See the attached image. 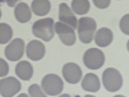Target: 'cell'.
<instances>
[{
  "mask_svg": "<svg viewBox=\"0 0 129 97\" xmlns=\"http://www.w3.org/2000/svg\"><path fill=\"white\" fill-rule=\"evenodd\" d=\"M51 4L49 0H33L31 9L35 15L39 16H45L50 12Z\"/></svg>",
  "mask_w": 129,
  "mask_h": 97,
  "instance_id": "cell-16",
  "label": "cell"
},
{
  "mask_svg": "<svg viewBox=\"0 0 129 97\" xmlns=\"http://www.w3.org/2000/svg\"><path fill=\"white\" fill-rule=\"evenodd\" d=\"M59 18L60 21L69 24L75 29H77V18L66 3L59 5Z\"/></svg>",
  "mask_w": 129,
  "mask_h": 97,
  "instance_id": "cell-11",
  "label": "cell"
},
{
  "mask_svg": "<svg viewBox=\"0 0 129 97\" xmlns=\"http://www.w3.org/2000/svg\"><path fill=\"white\" fill-rule=\"evenodd\" d=\"M120 28L123 33L125 34L129 35V14L125 15L121 19L120 22Z\"/></svg>",
  "mask_w": 129,
  "mask_h": 97,
  "instance_id": "cell-20",
  "label": "cell"
},
{
  "mask_svg": "<svg viewBox=\"0 0 129 97\" xmlns=\"http://www.w3.org/2000/svg\"><path fill=\"white\" fill-rule=\"evenodd\" d=\"M83 61L85 65L89 69H100L105 63V55L102 51L98 48H90L84 54Z\"/></svg>",
  "mask_w": 129,
  "mask_h": 97,
  "instance_id": "cell-5",
  "label": "cell"
},
{
  "mask_svg": "<svg viewBox=\"0 0 129 97\" xmlns=\"http://www.w3.org/2000/svg\"><path fill=\"white\" fill-rule=\"evenodd\" d=\"M28 92L31 97H46L41 88L37 84H33L28 88Z\"/></svg>",
  "mask_w": 129,
  "mask_h": 97,
  "instance_id": "cell-19",
  "label": "cell"
},
{
  "mask_svg": "<svg viewBox=\"0 0 129 97\" xmlns=\"http://www.w3.org/2000/svg\"><path fill=\"white\" fill-rule=\"evenodd\" d=\"M24 47L25 43L22 39H15L6 47V57L10 61H18L23 57L24 52Z\"/></svg>",
  "mask_w": 129,
  "mask_h": 97,
  "instance_id": "cell-8",
  "label": "cell"
},
{
  "mask_svg": "<svg viewBox=\"0 0 129 97\" xmlns=\"http://www.w3.org/2000/svg\"><path fill=\"white\" fill-rule=\"evenodd\" d=\"M54 20L51 18H46L35 22L32 26V32L37 37L48 42L53 38Z\"/></svg>",
  "mask_w": 129,
  "mask_h": 97,
  "instance_id": "cell-1",
  "label": "cell"
},
{
  "mask_svg": "<svg viewBox=\"0 0 129 97\" xmlns=\"http://www.w3.org/2000/svg\"><path fill=\"white\" fill-rule=\"evenodd\" d=\"M13 36L12 28L8 24L0 23V44H7L11 40Z\"/></svg>",
  "mask_w": 129,
  "mask_h": 97,
  "instance_id": "cell-18",
  "label": "cell"
},
{
  "mask_svg": "<svg viewBox=\"0 0 129 97\" xmlns=\"http://www.w3.org/2000/svg\"><path fill=\"white\" fill-rule=\"evenodd\" d=\"M41 85L45 92L51 96L60 94L64 88L62 78L55 74H49L45 76L42 79Z\"/></svg>",
  "mask_w": 129,
  "mask_h": 97,
  "instance_id": "cell-4",
  "label": "cell"
},
{
  "mask_svg": "<svg viewBox=\"0 0 129 97\" xmlns=\"http://www.w3.org/2000/svg\"><path fill=\"white\" fill-rule=\"evenodd\" d=\"M15 72L18 77L22 80L29 81L33 76V68L28 61H20L16 65Z\"/></svg>",
  "mask_w": 129,
  "mask_h": 97,
  "instance_id": "cell-14",
  "label": "cell"
},
{
  "mask_svg": "<svg viewBox=\"0 0 129 97\" xmlns=\"http://www.w3.org/2000/svg\"><path fill=\"white\" fill-rule=\"evenodd\" d=\"M46 48L41 41L32 40L28 43L26 48V53L28 57L33 61H38L44 56Z\"/></svg>",
  "mask_w": 129,
  "mask_h": 97,
  "instance_id": "cell-10",
  "label": "cell"
},
{
  "mask_svg": "<svg viewBox=\"0 0 129 97\" xmlns=\"http://www.w3.org/2000/svg\"><path fill=\"white\" fill-rule=\"evenodd\" d=\"M20 1L21 0H6V2L9 7H15L16 3Z\"/></svg>",
  "mask_w": 129,
  "mask_h": 97,
  "instance_id": "cell-23",
  "label": "cell"
},
{
  "mask_svg": "<svg viewBox=\"0 0 129 97\" xmlns=\"http://www.w3.org/2000/svg\"><path fill=\"white\" fill-rule=\"evenodd\" d=\"M102 82L105 88L110 92H115L121 89L123 84L122 76L117 69L109 68L102 74Z\"/></svg>",
  "mask_w": 129,
  "mask_h": 97,
  "instance_id": "cell-3",
  "label": "cell"
},
{
  "mask_svg": "<svg viewBox=\"0 0 129 97\" xmlns=\"http://www.w3.org/2000/svg\"><path fill=\"white\" fill-rule=\"evenodd\" d=\"M21 84L13 76L0 80V93L3 97H12L20 90Z\"/></svg>",
  "mask_w": 129,
  "mask_h": 97,
  "instance_id": "cell-7",
  "label": "cell"
},
{
  "mask_svg": "<svg viewBox=\"0 0 129 97\" xmlns=\"http://www.w3.org/2000/svg\"><path fill=\"white\" fill-rule=\"evenodd\" d=\"M55 32L58 35L59 39L64 45L71 46L76 41V36L74 30L67 24L58 22L54 27Z\"/></svg>",
  "mask_w": 129,
  "mask_h": 97,
  "instance_id": "cell-6",
  "label": "cell"
},
{
  "mask_svg": "<svg viewBox=\"0 0 129 97\" xmlns=\"http://www.w3.org/2000/svg\"><path fill=\"white\" fill-rule=\"evenodd\" d=\"M95 7L100 9H105L109 7L111 0H93Z\"/></svg>",
  "mask_w": 129,
  "mask_h": 97,
  "instance_id": "cell-22",
  "label": "cell"
},
{
  "mask_svg": "<svg viewBox=\"0 0 129 97\" xmlns=\"http://www.w3.org/2000/svg\"><path fill=\"white\" fill-rule=\"evenodd\" d=\"M63 77L67 82L76 84L80 81L82 76L80 67L74 63H68L63 66L62 70Z\"/></svg>",
  "mask_w": 129,
  "mask_h": 97,
  "instance_id": "cell-9",
  "label": "cell"
},
{
  "mask_svg": "<svg viewBox=\"0 0 129 97\" xmlns=\"http://www.w3.org/2000/svg\"><path fill=\"white\" fill-rule=\"evenodd\" d=\"M9 71V66L7 62L0 58V77L7 76Z\"/></svg>",
  "mask_w": 129,
  "mask_h": 97,
  "instance_id": "cell-21",
  "label": "cell"
},
{
  "mask_svg": "<svg viewBox=\"0 0 129 97\" xmlns=\"http://www.w3.org/2000/svg\"><path fill=\"white\" fill-rule=\"evenodd\" d=\"M113 35L109 28H103L99 30L95 34V42L99 47H105L111 44L113 41Z\"/></svg>",
  "mask_w": 129,
  "mask_h": 97,
  "instance_id": "cell-13",
  "label": "cell"
},
{
  "mask_svg": "<svg viewBox=\"0 0 129 97\" xmlns=\"http://www.w3.org/2000/svg\"><path fill=\"white\" fill-rule=\"evenodd\" d=\"M81 86L86 91L93 92H97L101 87L100 79L94 73H87L83 78L81 83Z\"/></svg>",
  "mask_w": 129,
  "mask_h": 97,
  "instance_id": "cell-12",
  "label": "cell"
},
{
  "mask_svg": "<svg viewBox=\"0 0 129 97\" xmlns=\"http://www.w3.org/2000/svg\"><path fill=\"white\" fill-rule=\"evenodd\" d=\"M71 6L74 12L80 15L87 13L90 7L88 0H73Z\"/></svg>",
  "mask_w": 129,
  "mask_h": 97,
  "instance_id": "cell-17",
  "label": "cell"
},
{
  "mask_svg": "<svg viewBox=\"0 0 129 97\" xmlns=\"http://www.w3.org/2000/svg\"><path fill=\"white\" fill-rule=\"evenodd\" d=\"M15 15L16 19L20 23H27L29 21L31 17L29 7L26 3H19L15 8Z\"/></svg>",
  "mask_w": 129,
  "mask_h": 97,
  "instance_id": "cell-15",
  "label": "cell"
},
{
  "mask_svg": "<svg viewBox=\"0 0 129 97\" xmlns=\"http://www.w3.org/2000/svg\"><path fill=\"white\" fill-rule=\"evenodd\" d=\"M96 28V23L94 19L89 17L80 18L78 26V35L80 41L84 44L90 43Z\"/></svg>",
  "mask_w": 129,
  "mask_h": 97,
  "instance_id": "cell-2",
  "label": "cell"
},
{
  "mask_svg": "<svg viewBox=\"0 0 129 97\" xmlns=\"http://www.w3.org/2000/svg\"><path fill=\"white\" fill-rule=\"evenodd\" d=\"M2 12H1V10H0V19H1V18L2 17Z\"/></svg>",
  "mask_w": 129,
  "mask_h": 97,
  "instance_id": "cell-25",
  "label": "cell"
},
{
  "mask_svg": "<svg viewBox=\"0 0 129 97\" xmlns=\"http://www.w3.org/2000/svg\"><path fill=\"white\" fill-rule=\"evenodd\" d=\"M6 1V0H0V6L2 5Z\"/></svg>",
  "mask_w": 129,
  "mask_h": 97,
  "instance_id": "cell-24",
  "label": "cell"
}]
</instances>
